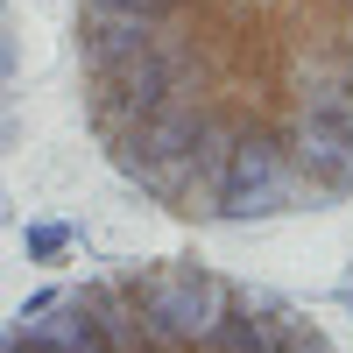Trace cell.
Segmentation results:
<instances>
[{
    "instance_id": "6da1fadb",
    "label": "cell",
    "mask_w": 353,
    "mask_h": 353,
    "mask_svg": "<svg viewBox=\"0 0 353 353\" xmlns=\"http://www.w3.org/2000/svg\"><path fill=\"white\" fill-rule=\"evenodd\" d=\"M99 156L184 226L353 198V0H71Z\"/></svg>"
},
{
    "instance_id": "7a4b0ae2",
    "label": "cell",
    "mask_w": 353,
    "mask_h": 353,
    "mask_svg": "<svg viewBox=\"0 0 353 353\" xmlns=\"http://www.w3.org/2000/svg\"><path fill=\"white\" fill-rule=\"evenodd\" d=\"M0 353H339L304 304L198 254H156L28 297Z\"/></svg>"
},
{
    "instance_id": "3957f363",
    "label": "cell",
    "mask_w": 353,
    "mask_h": 353,
    "mask_svg": "<svg viewBox=\"0 0 353 353\" xmlns=\"http://www.w3.org/2000/svg\"><path fill=\"white\" fill-rule=\"evenodd\" d=\"M71 241H78V226H64V219H28V226H21V254L43 261V269H50V261H64Z\"/></svg>"
},
{
    "instance_id": "277c9868",
    "label": "cell",
    "mask_w": 353,
    "mask_h": 353,
    "mask_svg": "<svg viewBox=\"0 0 353 353\" xmlns=\"http://www.w3.org/2000/svg\"><path fill=\"white\" fill-rule=\"evenodd\" d=\"M0 14H8V0H0Z\"/></svg>"
}]
</instances>
